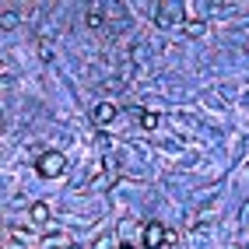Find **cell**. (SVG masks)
Listing matches in <instances>:
<instances>
[{"label": "cell", "mask_w": 249, "mask_h": 249, "mask_svg": "<svg viewBox=\"0 0 249 249\" xmlns=\"http://www.w3.org/2000/svg\"><path fill=\"white\" fill-rule=\"evenodd\" d=\"M63 165H67V158H63L60 151H46V155L39 158V176L53 179V176H60V172H63Z\"/></svg>", "instance_id": "cell-1"}, {"label": "cell", "mask_w": 249, "mask_h": 249, "mask_svg": "<svg viewBox=\"0 0 249 249\" xmlns=\"http://www.w3.org/2000/svg\"><path fill=\"white\" fill-rule=\"evenodd\" d=\"M179 18H182V11H179L176 4H158V25H161V28H176Z\"/></svg>", "instance_id": "cell-2"}, {"label": "cell", "mask_w": 249, "mask_h": 249, "mask_svg": "<svg viewBox=\"0 0 249 249\" xmlns=\"http://www.w3.org/2000/svg\"><path fill=\"white\" fill-rule=\"evenodd\" d=\"M165 239H169V231H165V228H161L158 221H151V225L144 228V246H147V249H158V246H161Z\"/></svg>", "instance_id": "cell-3"}, {"label": "cell", "mask_w": 249, "mask_h": 249, "mask_svg": "<svg viewBox=\"0 0 249 249\" xmlns=\"http://www.w3.org/2000/svg\"><path fill=\"white\" fill-rule=\"evenodd\" d=\"M112 120H116V106H109V102H102V106H98V109H95V123H98V126H109Z\"/></svg>", "instance_id": "cell-4"}, {"label": "cell", "mask_w": 249, "mask_h": 249, "mask_svg": "<svg viewBox=\"0 0 249 249\" xmlns=\"http://www.w3.org/2000/svg\"><path fill=\"white\" fill-rule=\"evenodd\" d=\"M141 126H144V130H155V126H158V116H155V112H141Z\"/></svg>", "instance_id": "cell-5"}, {"label": "cell", "mask_w": 249, "mask_h": 249, "mask_svg": "<svg viewBox=\"0 0 249 249\" xmlns=\"http://www.w3.org/2000/svg\"><path fill=\"white\" fill-rule=\"evenodd\" d=\"M88 28H102V11H88Z\"/></svg>", "instance_id": "cell-6"}, {"label": "cell", "mask_w": 249, "mask_h": 249, "mask_svg": "<svg viewBox=\"0 0 249 249\" xmlns=\"http://www.w3.org/2000/svg\"><path fill=\"white\" fill-rule=\"evenodd\" d=\"M49 218V211L42 207V204H36V207H32V221H46Z\"/></svg>", "instance_id": "cell-7"}, {"label": "cell", "mask_w": 249, "mask_h": 249, "mask_svg": "<svg viewBox=\"0 0 249 249\" xmlns=\"http://www.w3.org/2000/svg\"><path fill=\"white\" fill-rule=\"evenodd\" d=\"M120 249H130V246H120Z\"/></svg>", "instance_id": "cell-8"}]
</instances>
